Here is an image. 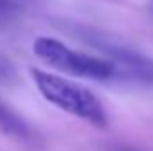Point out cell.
<instances>
[{
    "instance_id": "277c9868",
    "label": "cell",
    "mask_w": 153,
    "mask_h": 151,
    "mask_svg": "<svg viewBox=\"0 0 153 151\" xmlns=\"http://www.w3.org/2000/svg\"><path fill=\"white\" fill-rule=\"evenodd\" d=\"M0 133L14 141L23 148H38L41 144L39 133L13 109H9L4 101H0Z\"/></svg>"
},
{
    "instance_id": "6da1fadb",
    "label": "cell",
    "mask_w": 153,
    "mask_h": 151,
    "mask_svg": "<svg viewBox=\"0 0 153 151\" xmlns=\"http://www.w3.org/2000/svg\"><path fill=\"white\" fill-rule=\"evenodd\" d=\"M30 76L38 91L57 109L71 114L78 119L87 121L96 128H107L109 117L100 98L87 87L71 82L64 76L43 71L39 68H30Z\"/></svg>"
},
{
    "instance_id": "8992f818",
    "label": "cell",
    "mask_w": 153,
    "mask_h": 151,
    "mask_svg": "<svg viewBox=\"0 0 153 151\" xmlns=\"http://www.w3.org/2000/svg\"><path fill=\"white\" fill-rule=\"evenodd\" d=\"M14 76H16L14 66L7 59L0 57V82H11V80H14Z\"/></svg>"
},
{
    "instance_id": "5b68a950",
    "label": "cell",
    "mask_w": 153,
    "mask_h": 151,
    "mask_svg": "<svg viewBox=\"0 0 153 151\" xmlns=\"http://www.w3.org/2000/svg\"><path fill=\"white\" fill-rule=\"evenodd\" d=\"M29 7V0H0V25L14 21Z\"/></svg>"
},
{
    "instance_id": "7a4b0ae2",
    "label": "cell",
    "mask_w": 153,
    "mask_h": 151,
    "mask_svg": "<svg viewBox=\"0 0 153 151\" xmlns=\"http://www.w3.org/2000/svg\"><path fill=\"white\" fill-rule=\"evenodd\" d=\"M32 52L50 68L68 75L91 80H109L116 76V64L111 59H100L75 52L59 39L39 36L32 43Z\"/></svg>"
},
{
    "instance_id": "3957f363",
    "label": "cell",
    "mask_w": 153,
    "mask_h": 151,
    "mask_svg": "<svg viewBox=\"0 0 153 151\" xmlns=\"http://www.w3.org/2000/svg\"><path fill=\"white\" fill-rule=\"evenodd\" d=\"M96 46L102 48L116 64V76H126L130 80L153 85V59L107 41H96Z\"/></svg>"
}]
</instances>
